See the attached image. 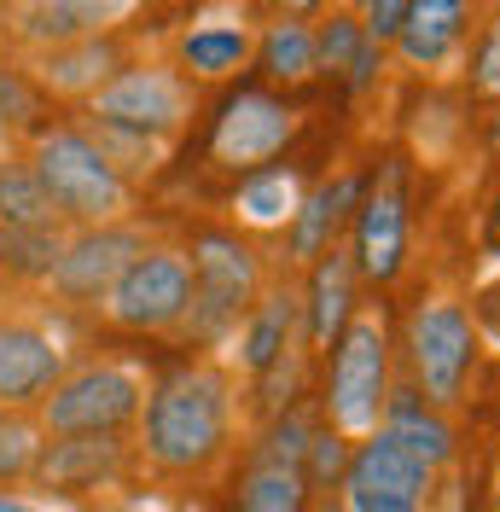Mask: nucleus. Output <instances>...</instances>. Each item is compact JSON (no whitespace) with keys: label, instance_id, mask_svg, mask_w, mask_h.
<instances>
[{"label":"nucleus","instance_id":"f257e3e1","mask_svg":"<svg viewBox=\"0 0 500 512\" xmlns=\"http://www.w3.org/2000/svg\"><path fill=\"white\" fill-rule=\"evenodd\" d=\"M233 448V379L198 361L181 367L146 396L140 414V460L157 478H210Z\"/></svg>","mask_w":500,"mask_h":512},{"label":"nucleus","instance_id":"f03ea898","mask_svg":"<svg viewBox=\"0 0 500 512\" xmlns=\"http://www.w3.org/2000/svg\"><path fill=\"white\" fill-rule=\"evenodd\" d=\"M30 169L64 227H117L134 204V181L82 128H41L30 146Z\"/></svg>","mask_w":500,"mask_h":512},{"label":"nucleus","instance_id":"7ed1b4c3","mask_svg":"<svg viewBox=\"0 0 500 512\" xmlns=\"http://www.w3.org/2000/svg\"><path fill=\"white\" fill-rule=\"evenodd\" d=\"M140 414H146V379L123 361L70 367L35 408L47 437H123Z\"/></svg>","mask_w":500,"mask_h":512},{"label":"nucleus","instance_id":"20e7f679","mask_svg":"<svg viewBox=\"0 0 500 512\" xmlns=\"http://www.w3.org/2000/svg\"><path fill=\"white\" fill-rule=\"evenodd\" d=\"M250 309H256V256L227 233H204L192 245V297L181 326L198 344H221L250 320Z\"/></svg>","mask_w":500,"mask_h":512},{"label":"nucleus","instance_id":"39448f33","mask_svg":"<svg viewBox=\"0 0 500 512\" xmlns=\"http://www.w3.org/2000/svg\"><path fill=\"white\" fill-rule=\"evenodd\" d=\"M192 297V256L175 245H146V251L117 274L105 291V320L123 332H175L187 320Z\"/></svg>","mask_w":500,"mask_h":512},{"label":"nucleus","instance_id":"423d86ee","mask_svg":"<svg viewBox=\"0 0 500 512\" xmlns=\"http://www.w3.org/2000/svg\"><path fill=\"white\" fill-rule=\"evenodd\" d=\"M332 431L338 437H373L384 414V320L355 315L338 332V361H332Z\"/></svg>","mask_w":500,"mask_h":512},{"label":"nucleus","instance_id":"0eeeda50","mask_svg":"<svg viewBox=\"0 0 500 512\" xmlns=\"http://www.w3.org/2000/svg\"><path fill=\"white\" fill-rule=\"evenodd\" d=\"M187 82L175 70H157V64H134V70H117L105 88L94 94V123L105 128H128L140 140H169L175 128L187 123Z\"/></svg>","mask_w":500,"mask_h":512},{"label":"nucleus","instance_id":"6e6552de","mask_svg":"<svg viewBox=\"0 0 500 512\" xmlns=\"http://www.w3.org/2000/svg\"><path fill=\"white\" fill-rule=\"evenodd\" d=\"M146 251V233L140 227H76L70 239H64L59 262H53V274H47V291L70 303V309H99L105 303V291L117 286V274H123L134 256Z\"/></svg>","mask_w":500,"mask_h":512},{"label":"nucleus","instance_id":"1a4fd4ad","mask_svg":"<svg viewBox=\"0 0 500 512\" xmlns=\"http://www.w3.org/2000/svg\"><path fill=\"white\" fill-rule=\"evenodd\" d=\"M64 379V350L41 320L0 309V402L6 408H41L47 390Z\"/></svg>","mask_w":500,"mask_h":512},{"label":"nucleus","instance_id":"9d476101","mask_svg":"<svg viewBox=\"0 0 500 512\" xmlns=\"http://www.w3.org/2000/svg\"><path fill=\"white\" fill-rule=\"evenodd\" d=\"M128 478V443L123 437H53L35 454L30 483L53 501H76Z\"/></svg>","mask_w":500,"mask_h":512},{"label":"nucleus","instance_id":"9b49d317","mask_svg":"<svg viewBox=\"0 0 500 512\" xmlns=\"http://www.w3.org/2000/svg\"><path fill=\"white\" fill-rule=\"evenodd\" d=\"M407 350H413V367H419L425 390L437 402H454L471 367V320L448 303H425L407 320Z\"/></svg>","mask_w":500,"mask_h":512},{"label":"nucleus","instance_id":"f8f14e48","mask_svg":"<svg viewBox=\"0 0 500 512\" xmlns=\"http://www.w3.org/2000/svg\"><path fill=\"white\" fill-rule=\"evenodd\" d=\"M297 117L285 111L280 99L268 94H239L221 105L216 134H210V158L227 163V169H250V163H268L291 140Z\"/></svg>","mask_w":500,"mask_h":512},{"label":"nucleus","instance_id":"ddd939ff","mask_svg":"<svg viewBox=\"0 0 500 512\" xmlns=\"http://www.w3.org/2000/svg\"><path fill=\"white\" fill-rule=\"evenodd\" d=\"M134 6L140 0H12V35L53 53V47H70V41L105 35L111 24H123Z\"/></svg>","mask_w":500,"mask_h":512},{"label":"nucleus","instance_id":"4468645a","mask_svg":"<svg viewBox=\"0 0 500 512\" xmlns=\"http://www.w3.org/2000/svg\"><path fill=\"white\" fill-rule=\"evenodd\" d=\"M402 251H407V198H402V169L390 163L355 210V256L373 280H396Z\"/></svg>","mask_w":500,"mask_h":512},{"label":"nucleus","instance_id":"2eb2a0df","mask_svg":"<svg viewBox=\"0 0 500 512\" xmlns=\"http://www.w3.org/2000/svg\"><path fill=\"white\" fill-rule=\"evenodd\" d=\"M344 483H349V501H413L419 507L425 489H431V466L413 460L396 437L373 431L367 443L349 454Z\"/></svg>","mask_w":500,"mask_h":512},{"label":"nucleus","instance_id":"dca6fc26","mask_svg":"<svg viewBox=\"0 0 500 512\" xmlns=\"http://www.w3.org/2000/svg\"><path fill=\"white\" fill-rule=\"evenodd\" d=\"M117 70H123V64H117V47H111V41H99V35L70 41V47H53V53H41V59H35L41 88H53V94H64V99H82V94L94 99Z\"/></svg>","mask_w":500,"mask_h":512},{"label":"nucleus","instance_id":"f3484780","mask_svg":"<svg viewBox=\"0 0 500 512\" xmlns=\"http://www.w3.org/2000/svg\"><path fill=\"white\" fill-rule=\"evenodd\" d=\"M466 35V0H407L396 47L407 64H442Z\"/></svg>","mask_w":500,"mask_h":512},{"label":"nucleus","instance_id":"a211bd4d","mask_svg":"<svg viewBox=\"0 0 500 512\" xmlns=\"http://www.w3.org/2000/svg\"><path fill=\"white\" fill-rule=\"evenodd\" d=\"M349 204H355V181H326V187L314 192V198H303L297 204V216H291V251L303 256V262H320L326 251H338V227H344Z\"/></svg>","mask_w":500,"mask_h":512},{"label":"nucleus","instance_id":"6ab92c4d","mask_svg":"<svg viewBox=\"0 0 500 512\" xmlns=\"http://www.w3.org/2000/svg\"><path fill=\"white\" fill-rule=\"evenodd\" d=\"M314 70H338L349 88H367L378 70V41L355 18H326L314 30Z\"/></svg>","mask_w":500,"mask_h":512},{"label":"nucleus","instance_id":"aec40b11","mask_svg":"<svg viewBox=\"0 0 500 512\" xmlns=\"http://www.w3.org/2000/svg\"><path fill=\"white\" fill-rule=\"evenodd\" d=\"M64 239V227H0V274L18 286H47Z\"/></svg>","mask_w":500,"mask_h":512},{"label":"nucleus","instance_id":"412c9836","mask_svg":"<svg viewBox=\"0 0 500 512\" xmlns=\"http://www.w3.org/2000/svg\"><path fill=\"white\" fill-rule=\"evenodd\" d=\"M0 227H64L35 181L30 158H0Z\"/></svg>","mask_w":500,"mask_h":512},{"label":"nucleus","instance_id":"4be33fe9","mask_svg":"<svg viewBox=\"0 0 500 512\" xmlns=\"http://www.w3.org/2000/svg\"><path fill=\"white\" fill-rule=\"evenodd\" d=\"M256 53L250 47V35L239 24H204V30H192L181 41V64H187L192 76H233V70H245V59Z\"/></svg>","mask_w":500,"mask_h":512},{"label":"nucleus","instance_id":"5701e85b","mask_svg":"<svg viewBox=\"0 0 500 512\" xmlns=\"http://www.w3.org/2000/svg\"><path fill=\"white\" fill-rule=\"evenodd\" d=\"M309 338L314 344H332V332H344L349 320V256L326 251L314 268V291H309Z\"/></svg>","mask_w":500,"mask_h":512},{"label":"nucleus","instance_id":"b1692460","mask_svg":"<svg viewBox=\"0 0 500 512\" xmlns=\"http://www.w3.org/2000/svg\"><path fill=\"white\" fill-rule=\"evenodd\" d=\"M309 501V483H303V466H291V460H262V466H250L245 478V495H239V512H303Z\"/></svg>","mask_w":500,"mask_h":512},{"label":"nucleus","instance_id":"393cba45","mask_svg":"<svg viewBox=\"0 0 500 512\" xmlns=\"http://www.w3.org/2000/svg\"><path fill=\"white\" fill-rule=\"evenodd\" d=\"M291 320H297L291 291H274L268 303H256V315H250V326H245V367L250 373H274V367H280Z\"/></svg>","mask_w":500,"mask_h":512},{"label":"nucleus","instance_id":"a878e982","mask_svg":"<svg viewBox=\"0 0 500 512\" xmlns=\"http://www.w3.org/2000/svg\"><path fill=\"white\" fill-rule=\"evenodd\" d=\"M384 437H396V443H402L413 460H425L431 472H437L442 460L454 454V431H448L437 414H425L419 402H396V408H390V419H384Z\"/></svg>","mask_w":500,"mask_h":512},{"label":"nucleus","instance_id":"bb28decb","mask_svg":"<svg viewBox=\"0 0 500 512\" xmlns=\"http://www.w3.org/2000/svg\"><path fill=\"white\" fill-rule=\"evenodd\" d=\"M41 443H47V431H41V419H35L30 408H6V402H0V489L30 483Z\"/></svg>","mask_w":500,"mask_h":512},{"label":"nucleus","instance_id":"cd10ccee","mask_svg":"<svg viewBox=\"0 0 500 512\" xmlns=\"http://www.w3.org/2000/svg\"><path fill=\"white\" fill-rule=\"evenodd\" d=\"M256 59H262V70L274 82H309L314 76V30H303V24H274V30L262 35Z\"/></svg>","mask_w":500,"mask_h":512},{"label":"nucleus","instance_id":"c85d7f7f","mask_svg":"<svg viewBox=\"0 0 500 512\" xmlns=\"http://www.w3.org/2000/svg\"><path fill=\"white\" fill-rule=\"evenodd\" d=\"M239 204H245V216L256 227H274V222H285V216H297V181H291L285 169H268V175L245 181Z\"/></svg>","mask_w":500,"mask_h":512},{"label":"nucleus","instance_id":"c756f323","mask_svg":"<svg viewBox=\"0 0 500 512\" xmlns=\"http://www.w3.org/2000/svg\"><path fill=\"white\" fill-rule=\"evenodd\" d=\"M349 437H338V431H320L303 454H309V466H303V483H326V478H344L349 466Z\"/></svg>","mask_w":500,"mask_h":512},{"label":"nucleus","instance_id":"7c9ffc66","mask_svg":"<svg viewBox=\"0 0 500 512\" xmlns=\"http://www.w3.org/2000/svg\"><path fill=\"white\" fill-rule=\"evenodd\" d=\"M477 94H489V99H500V18L489 24V35H483V47H477Z\"/></svg>","mask_w":500,"mask_h":512},{"label":"nucleus","instance_id":"2f4dec72","mask_svg":"<svg viewBox=\"0 0 500 512\" xmlns=\"http://www.w3.org/2000/svg\"><path fill=\"white\" fill-rule=\"evenodd\" d=\"M402 12H407V0H367V18H361V24H367L373 41H384V35L402 30Z\"/></svg>","mask_w":500,"mask_h":512},{"label":"nucleus","instance_id":"473e14b6","mask_svg":"<svg viewBox=\"0 0 500 512\" xmlns=\"http://www.w3.org/2000/svg\"><path fill=\"white\" fill-rule=\"evenodd\" d=\"M0 512H70L53 495H24V489H0Z\"/></svg>","mask_w":500,"mask_h":512},{"label":"nucleus","instance_id":"72a5a7b5","mask_svg":"<svg viewBox=\"0 0 500 512\" xmlns=\"http://www.w3.org/2000/svg\"><path fill=\"white\" fill-rule=\"evenodd\" d=\"M111 512H169V507H163L157 495H123V501H117Z\"/></svg>","mask_w":500,"mask_h":512},{"label":"nucleus","instance_id":"f704fd0d","mask_svg":"<svg viewBox=\"0 0 500 512\" xmlns=\"http://www.w3.org/2000/svg\"><path fill=\"white\" fill-rule=\"evenodd\" d=\"M349 512H419L413 501H349Z\"/></svg>","mask_w":500,"mask_h":512},{"label":"nucleus","instance_id":"c9c22d12","mask_svg":"<svg viewBox=\"0 0 500 512\" xmlns=\"http://www.w3.org/2000/svg\"><path fill=\"white\" fill-rule=\"evenodd\" d=\"M268 6H274V12H285V18H303V12H314V6H320V0H268Z\"/></svg>","mask_w":500,"mask_h":512},{"label":"nucleus","instance_id":"e433bc0d","mask_svg":"<svg viewBox=\"0 0 500 512\" xmlns=\"http://www.w3.org/2000/svg\"><path fill=\"white\" fill-rule=\"evenodd\" d=\"M320 512H349V507H338V501H326V507H320Z\"/></svg>","mask_w":500,"mask_h":512},{"label":"nucleus","instance_id":"4c0bfd02","mask_svg":"<svg viewBox=\"0 0 500 512\" xmlns=\"http://www.w3.org/2000/svg\"><path fill=\"white\" fill-rule=\"evenodd\" d=\"M495 512H500V489H495Z\"/></svg>","mask_w":500,"mask_h":512}]
</instances>
